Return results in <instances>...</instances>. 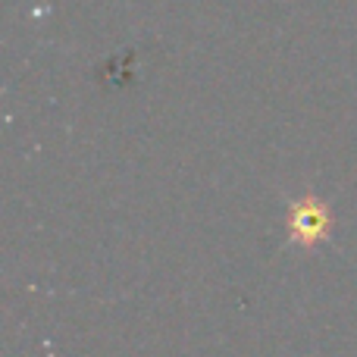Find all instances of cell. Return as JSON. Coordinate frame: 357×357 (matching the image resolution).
I'll return each mask as SVG.
<instances>
[{"mask_svg": "<svg viewBox=\"0 0 357 357\" xmlns=\"http://www.w3.org/2000/svg\"><path fill=\"white\" fill-rule=\"evenodd\" d=\"M285 226H289V241L295 248H317L320 241L329 238L333 232V210L326 201L314 195V191H304L301 197H291L289 210H285Z\"/></svg>", "mask_w": 357, "mask_h": 357, "instance_id": "cell-1", "label": "cell"}]
</instances>
